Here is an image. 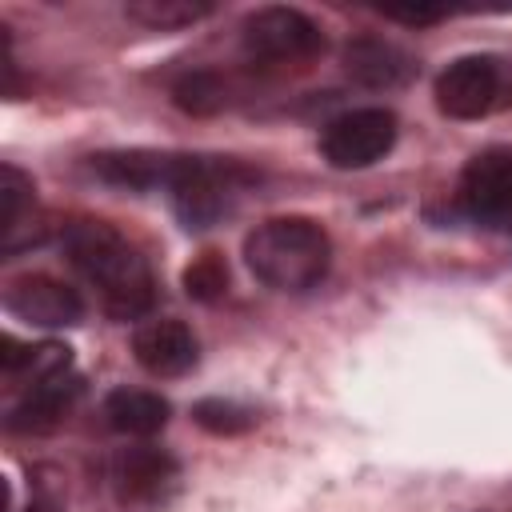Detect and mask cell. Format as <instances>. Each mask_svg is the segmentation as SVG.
Listing matches in <instances>:
<instances>
[{"mask_svg":"<svg viewBox=\"0 0 512 512\" xmlns=\"http://www.w3.org/2000/svg\"><path fill=\"white\" fill-rule=\"evenodd\" d=\"M124 12L128 20L152 32H176V28H192L196 20L212 16V4L208 0H132Z\"/></svg>","mask_w":512,"mask_h":512,"instance_id":"15","label":"cell"},{"mask_svg":"<svg viewBox=\"0 0 512 512\" xmlns=\"http://www.w3.org/2000/svg\"><path fill=\"white\" fill-rule=\"evenodd\" d=\"M192 420L212 432V436H236V432H248L256 424V412L236 404V400H224V396H208L192 408Z\"/></svg>","mask_w":512,"mask_h":512,"instance_id":"17","label":"cell"},{"mask_svg":"<svg viewBox=\"0 0 512 512\" xmlns=\"http://www.w3.org/2000/svg\"><path fill=\"white\" fill-rule=\"evenodd\" d=\"M68 264L96 288L100 304L116 320H140L156 304V276L136 244H128L104 220H72L60 232Z\"/></svg>","mask_w":512,"mask_h":512,"instance_id":"1","label":"cell"},{"mask_svg":"<svg viewBox=\"0 0 512 512\" xmlns=\"http://www.w3.org/2000/svg\"><path fill=\"white\" fill-rule=\"evenodd\" d=\"M32 192L36 188L20 168H0V232H12L32 216Z\"/></svg>","mask_w":512,"mask_h":512,"instance_id":"19","label":"cell"},{"mask_svg":"<svg viewBox=\"0 0 512 512\" xmlns=\"http://www.w3.org/2000/svg\"><path fill=\"white\" fill-rule=\"evenodd\" d=\"M24 512H56V508H52V504H44V500H32Z\"/></svg>","mask_w":512,"mask_h":512,"instance_id":"21","label":"cell"},{"mask_svg":"<svg viewBox=\"0 0 512 512\" xmlns=\"http://www.w3.org/2000/svg\"><path fill=\"white\" fill-rule=\"evenodd\" d=\"M168 400L144 388H116L104 396V420L120 436H156L168 424Z\"/></svg>","mask_w":512,"mask_h":512,"instance_id":"14","label":"cell"},{"mask_svg":"<svg viewBox=\"0 0 512 512\" xmlns=\"http://www.w3.org/2000/svg\"><path fill=\"white\" fill-rule=\"evenodd\" d=\"M344 72L364 88H400L412 76V56L384 36H356L344 44Z\"/></svg>","mask_w":512,"mask_h":512,"instance_id":"13","label":"cell"},{"mask_svg":"<svg viewBox=\"0 0 512 512\" xmlns=\"http://www.w3.org/2000/svg\"><path fill=\"white\" fill-rule=\"evenodd\" d=\"M180 484V464L168 448L136 444L112 460V488L124 508H156Z\"/></svg>","mask_w":512,"mask_h":512,"instance_id":"7","label":"cell"},{"mask_svg":"<svg viewBox=\"0 0 512 512\" xmlns=\"http://www.w3.org/2000/svg\"><path fill=\"white\" fill-rule=\"evenodd\" d=\"M132 356L152 376H184L188 368H196L200 344H196V336H192V328L184 320L160 316V320L136 324V332H132Z\"/></svg>","mask_w":512,"mask_h":512,"instance_id":"10","label":"cell"},{"mask_svg":"<svg viewBox=\"0 0 512 512\" xmlns=\"http://www.w3.org/2000/svg\"><path fill=\"white\" fill-rule=\"evenodd\" d=\"M244 264L276 292H308L328 276L332 240L308 216H272L244 236Z\"/></svg>","mask_w":512,"mask_h":512,"instance_id":"2","label":"cell"},{"mask_svg":"<svg viewBox=\"0 0 512 512\" xmlns=\"http://www.w3.org/2000/svg\"><path fill=\"white\" fill-rule=\"evenodd\" d=\"M504 92V68L496 56H460L436 76V108L452 120H480Z\"/></svg>","mask_w":512,"mask_h":512,"instance_id":"6","label":"cell"},{"mask_svg":"<svg viewBox=\"0 0 512 512\" xmlns=\"http://www.w3.org/2000/svg\"><path fill=\"white\" fill-rule=\"evenodd\" d=\"M460 204L472 220L512 216V148H488L468 160L460 176Z\"/></svg>","mask_w":512,"mask_h":512,"instance_id":"9","label":"cell"},{"mask_svg":"<svg viewBox=\"0 0 512 512\" xmlns=\"http://www.w3.org/2000/svg\"><path fill=\"white\" fill-rule=\"evenodd\" d=\"M252 180L236 160H208V156H188L180 180L168 188L172 208L184 220V228H212L220 216L232 212L240 188Z\"/></svg>","mask_w":512,"mask_h":512,"instance_id":"4","label":"cell"},{"mask_svg":"<svg viewBox=\"0 0 512 512\" xmlns=\"http://www.w3.org/2000/svg\"><path fill=\"white\" fill-rule=\"evenodd\" d=\"M396 144V116L388 108H352L324 124L320 152L332 168H368Z\"/></svg>","mask_w":512,"mask_h":512,"instance_id":"5","label":"cell"},{"mask_svg":"<svg viewBox=\"0 0 512 512\" xmlns=\"http://www.w3.org/2000/svg\"><path fill=\"white\" fill-rule=\"evenodd\" d=\"M172 100L192 116H212L228 108V80L220 72H192L172 88Z\"/></svg>","mask_w":512,"mask_h":512,"instance_id":"16","label":"cell"},{"mask_svg":"<svg viewBox=\"0 0 512 512\" xmlns=\"http://www.w3.org/2000/svg\"><path fill=\"white\" fill-rule=\"evenodd\" d=\"M240 44H244V56L256 64H300L324 52V32L300 8L268 4L244 16Z\"/></svg>","mask_w":512,"mask_h":512,"instance_id":"3","label":"cell"},{"mask_svg":"<svg viewBox=\"0 0 512 512\" xmlns=\"http://www.w3.org/2000/svg\"><path fill=\"white\" fill-rule=\"evenodd\" d=\"M184 292L200 304H212L228 292V264L220 252H200L188 268H184Z\"/></svg>","mask_w":512,"mask_h":512,"instance_id":"18","label":"cell"},{"mask_svg":"<svg viewBox=\"0 0 512 512\" xmlns=\"http://www.w3.org/2000/svg\"><path fill=\"white\" fill-rule=\"evenodd\" d=\"M392 20H400V24H436L444 12H436V8H416V12H388Z\"/></svg>","mask_w":512,"mask_h":512,"instance_id":"20","label":"cell"},{"mask_svg":"<svg viewBox=\"0 0 512 512\" xmlns=\"http://www.w3.org/2000/svg\"><path fill=\"white\" fill-rule=\"evenodd\" d=\"M188 156L176 152H152V148H124V152H100L92 156V172L116 188L148 192V188H172L184 172Z\"/></svg>","mask_w":512,"mask_h":512,"instance_id":"11","label":"cell"},{"mask_svg":"<svg viewBox=\"0 0 512 512\" xmlns=\"http://www.w3.org/2000/svg\"><path fill=\"white\" fill-rule=\"evenodd\" d=\"M4 308L16 320L36 324V328H68V324H80V316H84L80 292L48 272H24V276L8 280Z\"/></svg>","mask_w":512,"mask_h":512,"instance_id":"8","label":"cell"},{"mask_svg":"<svg viewBox=\"0 0 512 512\" xmlns=\"http://www.w3.org/2000/svg\"><path fill=\"white\" fill-rule=\"evenodd\" d=\"M76 392H80V376L76 372H60V376L28 384L20 392V400L4 416L8 432H52L64 420V412L72 408Z\"/></svg>","mask_w":512,"mask_h":512,"instance_id":"12","label":"cell"}]
</instances>
